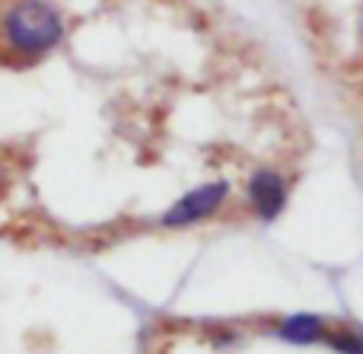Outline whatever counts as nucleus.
<instances>
[{
	"label": "nucleus",
	"mask_w": 363,
	"mask_h": 354,
	"mask_svg": "<svg viewBox=\"0 0 363 354\" xmlns=\"http://www.w3.org/2000/svg\"><path fill=\"white\" fill-rule=\"evenodd\" d=\"M357 26H360V42H363V4H360V16H357Z\"/></svg>",
	"instance_id": "obj_8"
},
{
	"label": "nucleus",
	"mask_w": 363,
	"mask_h": 354,
	"mask_svg": "<svg viewBox=\"0 0 363 354\" xmlns=\"http://www.w3.org/2000/svg\"><path fill=\"white\" fill-rule=\"evenodd\" d=\"M239 342H242V332L230 329V326H213V329H211V345H213V348L226 351V348H236Z\"/></svg>",
	"instance_id": "obj_6"
},
{
	"label": "nucleus",
	"mask_w": 363,
	"mask_h": 354,
	"mask_svg": "<svg viewBox=\"0 0 363 354\" xmlns=\"http://www.w3.org/2000/svg\"><path fill=\"white\" fill-rule=\"evenodd\" d=\"M277 342L284 345H294V348H313V345H322L328 332V319L319 316V313H309V310H300V313H284V316L274 319L271 326Z\"/></svg>",
	"instance_id": "obj_4"
},
{
	"label": "nucleus",
	"mask_w": 363,
	"mask_h": 354,
	"mask_svg": "<svg viewBox=\"0 0 363 354\" xmlns=\"http://www.w3.org/2000/svg\"><path fill=\"white\" fill-rule=\"evenodd\" d=\"M67 38V16L51 0H6L0 6V57L16 67L51 57Z\"/></svg>",
	"instance_id": "obj_1"
},
{
	"label": "nucleus",
	"mask_w": 363,
	"mask_h": 354,
	"mask_svg": "<svg viewBox=\"0 0 363 354\" xmlns=\"http://www.w3.org/2000/svg\"><path fill=\"white\" fill-rule=\"evenodd\" d=\"M10 192V170H6V163L0 160V198Z\"/></svg>",
	"instance_id": "obj_7"
},
{
	"label": "nucleus",
	"mask_w": 363,
	"mask_h": 354,
	"mask_svg": "<svg viewBox=\"0 0 363 354\" xmlns=\"http://www.w3.org/2000/svg\"><path fill=\"white\" fill-rule=\"evenodd\" d=\"M233 198V182L230 179H207V182L194 185V189L182 192L176 201L160 214V227L163 230H191L201 223L213 221L220 211L230 204Z\"/></svg>",
	"instance_id": "obj_2"
},
{
	"label": "nucleus",
	"mask_w": 363,
	"mask_h": 354,
	"mask_svg": "<svg viewBox=\"0 0 363 354\" xmlns=\"http://www.w3.org/2000/svg\"><path fill=\"white\" fill-rule=\"evenodd\" d=\"M322 345L332 354H363V329H357V326H328Z\"/></svg>",
	"instance_id": "obj_5"
},
{
	"label": "nucleus",
	"mask_w": 363,
	"mask_h": 354,
	"mask_svg": "<svg viewBox=\"0 0 363 354\" xmlns=\"http://www.w3.org/2000/svg\"><path fill=\"white\" fill-rule=\"evenodd\" d=\"M245 204L258 223H274L290 208V179L274 166H255L245 179Z\"/></svg>",
	"instance_id": "obj_3"
}]
</instances>
